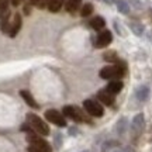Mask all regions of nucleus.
<instances>
[{
  "label": "nucleus",
  "mask_w": 152,
  "mask_h": 152,
  "mask_svg": "<svg viewBox=\"0 0 152 152\" xmlns=\"http://www.w3.org/2000/svg\"><path fill=\"white\" fill-rule=\"evenodd\" d=\"M125 128H127V118L123 117V118L118 120V123H117V132H118V134H124Z\"/></svg>",
  "instance_id": "412c9836"
},
{
  "label": "nucleus",
  "mask_w": 152,
  "mask_h": 152,
  "mask_svg": "<svg viewBox=\"0 0 152 152\" xmlns=\"http://www.w3.org/2000/svg\"><path fill=\"white\" fill-rule=\"evenodd\" d=\"M104 61H107V62H111V64H117L118 62V58H117V55L114 51H110V52H106L104 54Z\"/></svg>",
  "instance_id": "6ab92c4d"
},
{
  "label": "nucleus",
  "mask_w": 152,
  "mask_h": 152,
  "mask_svg": "<svg viewBox=\"0 0 152 152\" xmlns=\"http://www.w3.org/2000/svg\"><path fill=\"white\" fill-rule=\"evenodd\" d=\"M10 9L0 11V30L3 34H9V28H10Z\"/></svg>",
  "instance_id": "6e6552de"
},
{
  "label": "nucleus",
  "mask_w": 152,
  "mask_h": 152,
  "mask_svg": "<svg viewBox=\"0 0 152 152\" xmlns=\"http://www.w3.org/2000/svg\"><path fill=\"white\" fill-rule=\"evenodd\" d=\"M114 152H132L130 149H118V151H114Z\"/></svg>",
  "instance_id": "cd10ccee"
},
{
  "label": "nucleus",
  "mask_w": 152,
  "mask_h": 152,
  "mask_svg": "<svg viewBox=\"0 0 152 152\" xmlns=\"http://www.w3.org/2000/svg\"><path fill=\"white\" fill-rule=\"evenodd\" d=\"M125 72H127L125 65L124 64L120 65V61H118L115 65L102 68V69H100V77H102V79H106V80H120V79L125 75Z\"/></svg>",
  "instance_id": "f257e3e1"
},
{
  "label": "nucleus",
  "mask_w": 152,
  "mask_h": 152,
  "mask_svg": "<svg viewBox=\"0 0 152 152\" xmlns=\"http://www.w3.org/2000/svg\"><path fill=\"white\" fill-rule=\"evenodd\" d=\"M27 124L30 125L37 134H39V135L45 137V135H48L49 134L48 124H47L41 117H38L37 114H33V113L27 114Z\"/></svg>",
  "instance_id": "f03ea898"
},
{
  "label": "nucleus",
  "mask_w": 152,
  "mask_h": 152,
  "mask_svg": "<svg viewBox=\"0 0 152 152\" xmlns=\"http://www.w3.org/2000/svg\"><path fill=\"white\" fill-rule=\"evenodd\" d=\"M89 26L93 28V30H96V31H100V30H103L104 27H106V21H104L103 17H93L92 20L89 21Z\"/></svg>",
  "instance_id": "f8f14e48"
},
{
  "label": "nucleus",
  "mask_w": 152,
  "mask_h": 152,
  "mask_svg": "<svg viewBox=\"0 0 152 152\" xmlns=\"http://www.w3.org/2000/svg\"><path fill=\"white\" fill-rule=\"evenodd\" d=\"M48 3H49V0H38L37 1V7L38 9H47L48 7Z\"/></svg>",
  "instance_id": "4be33fe9"
},
{
  "label": "nucleus",
  "mask_w": 152,
  "mask_h": 152,
  "mask_svg": "<svg viewBox=\"0 0 152 152\" xmlns=\"http://www.w3.org/2000/svg\"><path fill=\"white\" fill-rule=\"evenodd\" d=\"M123 86L124 85H123L121 80H110L107 87H106V90L109 93H111V94H117V93H120L123 90Z\"/></svg>",
  "instance_id": "9d476101"
},
{
  "label": "nucleus",
  "mask_w": 152,
  "mask_h": 152,
  "mask_svg": "<svg viewBox=\"0 0 152 152\" xmlns=\"http://www.w3.org/2000/svg\"><path fill=\"white\" fill-rule=\"evenodd\" d=\"M93 13V4L92 3H86L85 6H82L80 9V16L82 17H89Z\"/></svg>",
  "instance_id": "a211bd4d"
},
{
  "label": "nucleus",
  "mask_w": 152,
  "mask_h": 152,
  "mask_svg": "<svg viewBox=\"0 0 152 152\" xmlns=\"http://www.w3.org/2000/svg\"><path fill=\"white\" fill-rule=\"evenodd\" d=\"M24 0H10V3H11V6H14V7H18V6L21 4Z\"/></svg>",
  "instance_id": "b1692460"
},
{
  "label": "nucleus",
  "mask_w": 152,
  "mask_h": 152,
  "mask_svg": "<svg viewBox=\"0 0 152 152\" xmlns=\"http://www.w3.org/2000/svg\"><path fill=\"white\" fill-rule=\"evenodd\" d=\"M131 128L134 132H141L142 128H144V115L142 114H137L134 120H132V124H131Z\"/></svg>",
  "instance_id": "9b49d317"
},
{
  "label": "nucleus",
  "mask_w": 152,
  "mask_h": 152,
  "mask_svg": "<svg viewBox=\"0 0 152 152\" xmlns=\"http://www.w3.org/2000/svg\"><path fill=\"white\" fill-rule=\"evenodd\" d=\"M28 152H44V151H41V149H37V148H34V147H28Z\"/></svg>",
  "instance_id": "393cba45"
},
{
  "label": "nucleus",
  "mask_w": 152,
  "mask_h": 152,
  "mask_svg": "<svg viewBox=\"0 0 152 152\" xmlns=\"http://www.w3.org/2000/svg\"><path fill=\"white\" fill-rule=\"evenodd\" d=\"M62 114L68 117V118L73 120L76 123H92V120L89 118V115H87L83 110H80L79 107H76V106H65L64 107V111Z\"/></svg>",
  "instance_id": "7ed1b4c3"
},
{
  "label": "nucleus",
  "mask_w": 152,
  "mask_h": 152,
  "mask_svg": "<svg viewBox=\"0 0 152 152\" xmlns=\"http://www.w3.org/2000/svg\"><path fill=\"white\" fill-rule=\"evenodd\" d=\"M83 107L86 110V113L89 114V115H92V117H102L104 113L102 104L97 103L96 100H85Z\"/></svg>",
  "instance_id": "39448f33"
},
{
  "label": "nucleus",
  "mask_w": 152,
  "mask_h": 152,
  "mask_svg": "<svg viewBox=\"0 0 152 152\" xmlns=\"http://www.w3.org/2000/svg\"><path fill=\"white\" fill-rule=\"evenodd\" d=\"M130 28L132 30V33L135 35H142V33H144V27L141 24H138V23H130Z\"/></svg>",
  "instance_id": "aec40b11"
},
{
  "label": "nucleus",
  "mask_w": 152,
  "mask_h": 152,
  "mask_svg": "<svg viewBox=\"0 0 152 152\" xmlns=\"http://www.w3.org/2000/svg\"><path fill=\"white\" fill-rule=\"evenodd\" d=\"M97 100L100 103L106 104V106H111L114 103V94L109 93L107 90H100L97 93Z\"/></svg>",
  "instance_id": "1a4fd4ad"
},
{
  "label": "nucleus",
  "mask_w": 152,
  "mask_h": 152,
  "mask_svg": "<svg viewBox=\"0 0 152 152\" xmlns=\"http://www.w3.org/2000/svg\"><path fill=\"white\" fill-rule=\"evenodd\" d=\"M113 41V34L111 31L109 30H103V31H100L96 38V42H94V47L96 48H106V47H109L110 42Z\"/></svg>",
  "instance_id": "423d86ee"
},
{
  "label": "nucleus",
  "mask_w": 152,
  "mask_h": 152,
  "mask_svg": "<svg viewBox=\"0 0 152 152\" xmlns=\"http://www.w3.org/2000/svg\"><path fill=\"white\" fill-rule=\"evenodd\" d=\"M45 118L48 120L49 123L58 125V127H66L65 115L62 113H59L58 110H54V109L47 110V111H45Z\"/></svg>",
  "instance_id": "20e7f679"
},
{
  "label": "nucleus",
  "mask_w": 152,
  "mask_h": 152,
  "mask_svg": "<svg viewBox=\"0 0 152 152\" xmlns=\"http://www.w3.org/2000/svg\"><path fill=\"white\" fill-rule=\"evenodd\" d=\"M31 7H33V6L27 1V3L24 4V13H26V14H30V13H31Z\"/></svg>",
  "instance_id": "5701e85b"
},
{
  "label": "nucleus",
  "mask_w": 152,
  "mask_h": 152,
  "mask_svg": "<svg viewBox=\"0 0 152 152\" xmlns=\"http://www.w3.org/2000/svg\"><path fill=\"white\" fill-rule=\"evenodd\" d=\"M82 152H90V151H82Z\"/></svg>",
  "instance_id": "c85d7f7f"
},
{
  "label": "nucleus",
  "mask_w": 152,
  "mask_h": 152,
  "mask_svg": "<svg viewBox=\"0 0 152 152\" xmlns=\"http://www.w3.org/2000/svg\"><path fill=\"white\" fill-rule=\"evenodd\" d=\"M21 26H23V17H21V14L16 13L14 17H13V20H11V23H10L9 35H10L11 38H14L17 34H18V31L21 30Z\"/></svg>",
  "instance_id": "0eeeda50"
},
{
  "label": "nucleus",
  "mask_w": 152,
  "mask_h": 152,
  "mask_svg": "<svg viewBox=\"0 0 152 152\" xmlns=\"http://www.w3.org/2000/svg\"><path fill=\"white\" fill-rule=\"evenodd\" d=\"M37 1L38 0H28V3H30L31 6H37Z\"/></svg>",
  "instance_id": "a878e982"
},
{
  "label": "nucleus",
  "mask_w": 152,
  "mask_h": 152,
  "mask_svg": "<svg viewBox=\"0 0 152 152\" xmlns=\"http://www.w3.org/2000/svg\"><path fill=\"white\" fill-rule=\"evenodd\" d=\"M137 99L140 100V102H145V100H148V97H149V87L148 86H140L138 89H137Z\"/></svg>",
  "instance_id": "2eb2a0df"
},
{
  "label": "nucleus",
  "mask_w": 152,
  "mask_h": 152,
  "mask_svg": "<svg viewBox=\"0 0 152 152\" xmlns=\"http://www.w3.org/2000/svg\"><path fill=\"white\" fill-rule=\"evenodd\" d=\"M20 94H21V97L24 99V102H26L30 107H33V109H38V103L35 102V99L33 97V94L28 92V90H21Z\"/></svg>",
  "instance_id": "ddd939ff"
},
{
  "label": "nucleus",
  "mask_w": 152,
  "mask_h": 152,
  "mask_svg": "<svg viewBox=\"0 0 152 152\" xmlns=\"http://www.w3.org/2000/svg\"><path fill=\"white\" fill-rule=\"evenodd\" d=\"M64 3H65V0H49L47 9H48L51 13H58V11L62 9Z\"/></svg>",
  "instance_id": "dca6fc26"
},
{
  "label": "nucleus",
  "mask_w": 152,
  "mask_h": 152,
  "mask_svg": "<svg viewBox=\"0 0 152 152\" xmlns=\"http://www.w3.org/2000/svg\"><path fill=\"white\" fill-rule=\"evenodd\" d=\"M117 9L121 14H128L130 13V6L125 0H117Z\"/></svg>",
  "instance_id": "f3484780"
},
{
  "label": "nucleus",
  "mask_w": 152,
  "mask_h": 152,
  "mask_svg": "<svg viewBox=\"0 0 152 152\" xmlns=\"http://www.w3.org/2000/svg\"><path fill=\"white\" fill-rule=\"evenodd\" d=\"M104 3H107V4H113L114 3V0H103Z\"/></svg>",
  "instance_id": "bb28decb"
},
{
  "label": "nucleus",
  "mask_w": 152,
  "mask_h": 152,
  "mask_svg": "<svg viewBox=\"0 0 152 152\" xmlns=\"http://www.w3.org/2000/svg\"><path fill=\"white\" fill-rule=\"evenodd\" d=\"M82 6V0H66V11L71 13V14H75L76 11L80 9Z\"/></svg>",
  "instance_id": "4468645a"
}]
</instances>
